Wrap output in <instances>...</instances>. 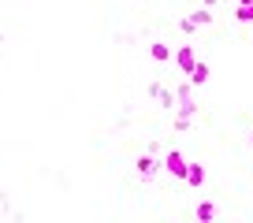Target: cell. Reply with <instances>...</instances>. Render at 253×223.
I'll return each mask as SVG.
<instances>
[{
    "mask_svg": "<svg viewBox=\"0 0 253 223\" xmlns=\"http://www.w3.org/2000/svg\"><path fill=\"white\" fill-rule=\"evenodd\" d=\"M250 142H253V134H250Z\"/></svg>",
    "mask_w": 253,
    "mask_h": 223,
    "instance_id": "cell-15",
    "label": "cell"
},
{
    "mask_svg": "<svg viewBox=\"0 0 253 223\" xmlns=\"http://www.w3.org/2000/svg\"><path fill=\"white\" fill-rule=\"evenodd\" d=\"M160 167H164L171 179H179V183L186 179V156H182L179 149H168L164 156H160Z\"/></svg>",
    "mask_w": 253,
    "mask_h": 223,
    "instance_id": "cell-2",
    "label": "cell"
},
{
    "mask_svg": "<svg viewBox=\"0 0 253 223\" xmlns=\"http://www.w3.org/2000/svg\"><path fill=\"white\" fill-rule=\"evenodd\" d=\"M179 34H182V37H194V34H198V26H194V19H190V15L179 19Z\"/></svg>",
    "mask_w": 253,
    "mask_h": 223,
    "instance_id": "cell-11",
    "label": "cell"
},
{
    "mask_svg": "<svg viewBox=\"0 0 253 223\" xmlns=\"http://www.w3.org/2000/svg\"><path fill=\"white\" fill-rule=\"evenodd\" d=\"M190 19H194V26H198V30H201V26H212V8H205V4H201V8L198 11H190Z\"/></svg>",
    "mask_w": 253,
    "mask_h": 223,
    "instance_id": "cell-7",
    "label": "cell"
},
{
    "mask_svg": "<svg viewBox=\"0 0 253 223\" xmlns=\"http://www.w3.org/2000/svg\"><path fill=\"white\" fill-rule=\"evenodd\" d=\"M209 78H212V67H209V64H201V60H198V64L190 67V86H205Z\"/></svg>",
    "mask_w": 253,
    "mask_h": 223,
    "instance_id": "cell-5",
    "label": "cell"
},
{
    "mask_svg": "<svg viewBox=\"0 0 253 223\" xmlns=\"http://www.w3.org/2000/svg\"><path fill=\"white\" fill-rule=\"evenodd\" d=\"M235 19H238V23H253V4H238Z\"/></svg>",
    "mask_w": 253,
    "mask_h": 223,
    "instance_id": "cell-12",
    "label": "cell"
},
{
    "mask_svg": "<svg viewBox=\"0 0 253 223\" xmlns=\"http://www.w3.org/2000/svg\"><path fill=\"white\" fill-rule=\"evenodd\" d=\"M149 56L157 60V64H168V60H171V48H168L164 41H153V45H149Z\"/></svg>",
    "mask_w": 253,
    "mask_h": 223,
    "instance_id": "cell-8",
    "label": "cell"
},
{
    "mask_svg": "<svg viewBox=\"0 0 253 223\" xmlns=\"http://www.w3.org/2000/svg\"><path fill=\"white\" fill-rule=\"evenodd\" d=\"M171 60L179 64V71H182V74H190V67L198 64V56H194V45H179V48L171 52Z\"/></svg>",
    "mask_w": 253,
    "mask_h": 223,
    "instance_id": "cell-4",
    "label": "cell"
},
{
    "mask_svg": "<svg viewBox=\"0 0 253 223\" xmlns=\"http://www.w3.org/2000/svg\"><path fill=\"white\" fill-rule=\"evenodd\" d=\"M194 216H198V220H216V216H220V208H216L212 201H201V205L194 208Z\"/></svg>",
    "mask_w": 253,
    "mask_h": 223,
    "instance_id": "cell-9",
    "label": "cell"
},
{
    "mask_svg": "<svg viewBox=\"0 0 253 223\" xmlns=\"http://www.w3.org/2000/svg\"><path fill=\"white\" fill-rule=\"evenodd\" d=\"M238 4H253V0H238Z\"/></svg>",
    "mask_w": 253,
    "mask_h": 223,
    "instance_id": "cell-14",
    "label": "cell"
},
{
    "mask_svg": "<svg viewBox=\"0 0 253 223\" xmlns=\"http://www.w3.org/2000/svg\"><path fill=\"white\" fill-rule=\"evenodd\" d=\"M145 93H149L153 101L160 104V112H168V115L175 112V93H171V89L164 86V82H149V86H145Z\"/></svg>",
    "mask_w": 253,
    "mask_h": 223,
    "instance_id": "cell-3",
    "label": "cell"
},
{
    "mask_svg": "<svg viewBox=\"0 0 253 223\" xmlns=\"http://www.w3.org/2000/svg\"><path fill=\"white\" fill-rule=\"evenodd\" d=\"M134 171H138V179H142V183H153L164 167H160V156H157V152H142V156L134 160Z\"/></svg>",
    "mask_w": 253,
    "mask_h": 223,
    "instance_id": "cell-1",
    "label": "cell"
},
{
    "mask_svg": "<svg viewBox=\"0 0 253 223\" xmlns=\"http://www.w3.org/2000/svg\"><path fill=\"white\" fill-rule=\"evenodd\" d=\"M182 183L198 190V186L205 183V167H201V164H186V179H182Z\"/></svg>",
    "mask_w": 253,
    "mask_h": 223,
    "instance_id": "cell-6",
    "label": "cell"
},
{
    "mask_svg": "<svg viewBox=\"0 0 253 223\" xmlns=\"http://www.w3.org/2000/svg\"><path fill=\"white\" fill-rule=\"evenodd\" d=\"M201 4H205V8H212V11L220 8V0H201Z\"/></svg>",
    "mask_w": 253,
    "mask_h": 223,
    "instance_id": "cell-13",
    "label": "cell"
},
{
    "mask_svg": "<svg viewBox=\"0 0 253 223\" xmlns=\"http://www.w3.org/2000/svg\"><path fill=\"white\" fill-rule=\"evenodd\" d=\"M190 127H194V119H186V115H175V112H171V130H175V134H186Z\"/></svg>",
    "mask_w": 253,
    "mask_h": 223,
    "instance_id": "cell-10",
    "label": "cell"
}]
</instances>
